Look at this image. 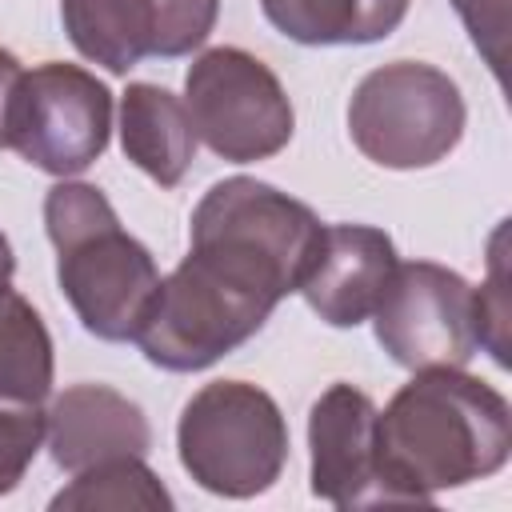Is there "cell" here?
Instances as JSON below:
<instances>
[{"instance_id": "cell-11", "label": "cell", "mask_w": 512, "mask_h": 512, "mask_svg": "<svg viewBox=\"0 0 512 512\" xmlns=\"http://www.w3.org/2000/svg\"><path fill=\"white\" fill-rule=\"evenodd\" d=\"M44 440L64 472L92 468L112 456H148L152 428L136 400L108 384H72L44 412Z\"/></svg>"}, {"instance_id": "cell-14", "label": "cell", "mask_w": 512, "mask_h": 512, "mask_svg": "<svg viewBox=\"0 0 512 512\" xmlns=\"http://www.w3.org/2000/svg\"><path fill=\"white\" fill-rule=\"evenodd\" d=\"M60 20L72 48L116 76H128L144 56H156L152 0H60Z\"/></svg>"}, {"instance_id": "cell-16", "label": "cell", "mask_w": 512, "mask_h": 512, "mask_svg": "<svg viewBox=\"0 0 512 512\" xmlns=\"http://www.w3.org/2000/svg\"><path fill=\"white\" fill-rule=\"evenodd\" d=\"M76 480L52 496V512H124V508H148L168 512L172 496L160 484V476L144 464V456H112L92 468L72 472Z\"/></svg>"}, {"instance_id": "cell-6", "label": "cell", "mask_w": 512, "mask_h": 512, "mask_svg": "<svg viewBox=\"0 0 512 512\" xmlns=\"http://www.w3.org/2000/svg\"><path fill=\"white\" fill-rule=\"evenodd\" d=\"M184 108L196 140L228 164H256L288 148L296 112L280 76L252 52L220 44L192 60L184 76Z\"/></svg>"}, {"instance_id": "cell-18", "label": "cell", "mask_w": 512, "mask_h": 512, "mask_svg": "<svg viewBox=\"0 0 512 512\" xmlns=\"http://www.w3.org/2000/svg\"><path fill=\"white\" fill-rule=\"evenodd\" d=\"M44 444L40 404H4L0 400V496H8L32 468Z\"/></svg>"}, {"instance_id": "cell-7", "label": "cell", "mask_w": 512, "mask_h": 512, "mask_svg": "<svg viewBox=\"0 0 512 512\" xmlns=\"http://www.w3.org/2000/svg\"><path fill=\"white\" fill-rule=\"evenodd\" d=\"M108 132L112 92L88 68L48 60L24 72L16 88L8 148H16L32 168L68 180L104 156Z\"/></svg>"}, {"instance_id": "cell-1", "label": "cell", "mask_w": 512, "mask_h": 512, "mask_svg": "<svg viewBox=\"0 0 512 512\" xmlns=\"http://www.w3.org/2000/svg\"><path fill=\"white\" fill-rule=\"evenodd\" d=\"M320 216L252 176L212 184L192 208V248L160 280L136 344L164 372H200L248 344L316 256Z\"/></svg>"}, {"instance_id": "cell-4", "label": "cell", "mask_w": 512, "mask_h": 512, "mask_svg": "<svg viewBox=\"0 0 512 512\" xmlns=\"http://www.w3.org/2000/svg\"><path fill=\"white\" fill-rule=\"evenodd\" d=\"M176 452L204 492L252 500L268 492L288 464V424L264 388L248 380H212L184 404Z\"/></svg>"}, {"instance_id": "cell-21", "label": "cell", "mask_w": 512, "mask_h": 512, "mask_svg": "<svg viewBox=\"0 0 512 512\" xmlns=\"http://www.w3.org/2000/svg\"><path fill=\"white\" fill-rule=\"evenodd\" d=\"M24 80V64L0 48V148H8V136H12V108H16V88Z\"/></svg>"}, {"instance_id": "cell-17", "label": "cell", "mask_w": 512, "mask_h": 512, "mask_svg": "<svg viewBox=\"0 0 512 512\" xmlns=\"http://www.w3.org/2000/svg\"><path fill=\"white\" fill-rule=\"evenodd\" d=\"M508 220L492 232V260H488V280L480 284L476 296V348H484L500 368H508V328H512V300H508V252H504Z\"/></svg>"}, {"instance_id": "cell-20", "label": "cell", "mask_w": 512, "mask_h": 512, "mask_svg": "<svg viewBox=\"0 0 512 512\" xmlns=\"http://www.w3.org/2000/svg\"><path fill=\"white\" fill-rule=\"evenodd\" d=\"M456 16L464 20L472 44L480 48L492 76H504V48H508V0H452Z\"/></svg>"}, {"instance_id": "cell-5", "label": "cell", "mask_w": 512, "mask_h": 512, "mask_svg": "<svg viewBox=\"0 0 512 512\" xmlns=\"http://www.w3.org/2000/svg\"><path fill=\"white\" fill-rule=\"evenodd\" d=\"M464 96L456 80L420 60L372 68L348 100V136L380 168H432L464 136Z\"/></svg>"}, {"instance_id": "cell-13", "label": "cell", "mask_w": 512, "mask_h": 512, "mask_svg": "<svg viewBox=\"0 0 512 512\" xmlns=\"http://www.w3.org/2000/svg\"><path fill=\"white\" fill-rule=\"evenodd\" d=\"M412 0H260L264 20L304 48L376 44L392 36Z\"/></svg>"}, {"instance_id": "cell-8", "label": "cell", "mask_w": 512, "mask_h": 512, "mask_svg": "<svg viewBox=\"0 0 512 512\" xmlns=\"http://www.w3.org/2000/svg\"><path fill=\"white\" fill-rule=\"evenodd\" d=\"M476 288L432 260L396 264L372 328L400 368H464L476 356Z\"/></svg>"}, {"instance_id": "cell-3", "label": "cell", "mask_w": 512, "mask_h": 512, "mask_svg": "<svg viewBox=\"0 0 512 512\" xmlns=\"http://www.w3.org/2000/svg\"><path fill=\"white\" fill-rule=\"evenodd\" d=\"M44 228L56 248V284L84 332L108 344L136 340L160 288L152 252L120 228L96 184L60 180L44 196Z\"/></svg>"}, {"instance_id": "cell-9", "label": "cell", "mask_w": 512, "mask_h": 512, "mask_svg": "<svg viewBox=\"0 0 512 512\" xmlns=\"http://www.w3.org/2000/svg\"><path fill=\"white\" fill-rule=\"evenodd\" d=\"M308 452H312V496L332 508H372L392 504L380 452H376V404L356 384H332L308 412Z\"/></svg>"}, {"instance_id": "cell-2", "label": "cell", "mask_w": 512, "mask_h": 512, "mask_svg": "<svg viewBox=\"0 0 512 512\" xmlns=\"http://www.w3.org/2000/svg\"><path fill=\"white\" fill-rule=\"evenodd\" d=\"M376 452L392 504H428L508 464L512 408L464 368H420L376 412Z\"/></svg>"}, {"instance_id": "cell-22", "label": "cell", "mask_w": 512, "mask_h": 512, "mask_svg": "<svg viewBox=\"0 0 512 512\" xmlns=\"http://www.w3.org/2000/svg\"><path fill=\"white\" fill-rule=\"evenodd\" d=\"M12 272H16V256H12L8 236L0 232V288H8V284H12Z\"/></svg>"}, {"instance_id": "cell-12", "label": "cell", "mask_w": 512, "mask_h": 512, "mask_svg": "<svg viewBox=\"0 0 512 512\" xmlns=\"http://www.w3.org/2000/svg\"><path fill=\"white\" fill-rule=\"evenodd\" d=\"M196 128L180 96L160 84H128L120 96V148L160 188H176L196 156Z\"/></svg>"}, {"instance_id": "cell-19", "label": "cell", "mask_w": 512, "mask_h": 512, "mask_svg": "<svg viewBox=\"0 0 512 512\" xmlns=\"http://www.w3.org/2000/svg\"><path fill=\"white\" fill-rule=\"evenodd\" d=\"M156 8V56L176 60L208 40L220 16V0H152Z\"/></svg>"}, {"instance_id": "cell-10", "label": "cell", "mask_w": 512, "mask_h": 512, "mask_svg": "<svg viewBox=\"0 0 512 512\" xmlns=\"http://www.w3.org/2000/svg\"><path fill=\"white\" fill-rule=\"evenodd\" d=\"M396 244L384 228L372 224H324L316 256L300 280V296L308 308L332 324V328H356L364 324L392 272H396Z\"/></svg>"}, {"instance_id": "cell-15", "label": "cell", "mask_w": 512, "mask_h": 512, "mask_svg": "<svg viewBox=\"0 0 512 512\" xmlns=\"http://www.w3.org/2000/svg\"><path fill=\"white\" fill-rule=\"evenodd\" d=\"M56 356L40 312L12 288H0V400L44 404L52 396Z\"/></svg>"}]
</instances>
